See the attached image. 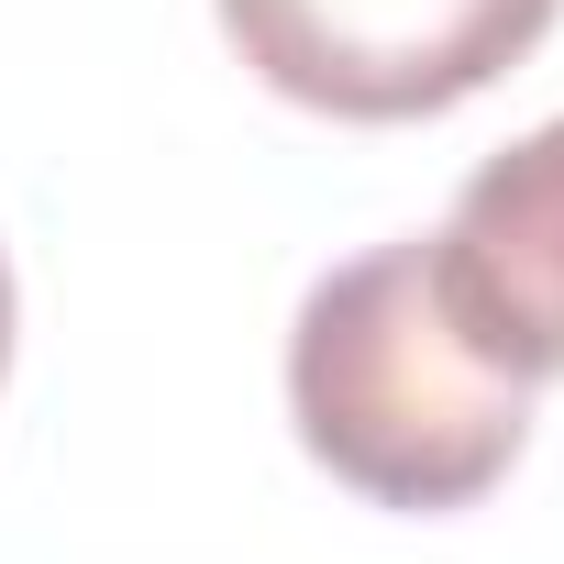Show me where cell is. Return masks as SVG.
Listing matches in <instances>:
<instances>
[{"label":"cell","instance_id":"obj_4","mask_svg":"<svg viewBox=\"0 0 564 564\" xmlns=\"http://www.w3.org/2000/svg\"><path fill=\"white\" fill-rule=\"evenodd\" d=\"M0 366H12V265H0Z\"/></svg>","mask_w":564,"mask_h":564},{"label":"cell","instance_id":"obj_2","mask_svg":"<svg viewBox=\"0 0 564 564\" xmlns=\"http://www.w3.org/2000/svg\"><path fill=\"white\" fill-rule=\"evenodd\" d=\"M564 0H221L232 56L333 122H432L509 78Z\"/></svg>","mask_w":564,"mask_h":564},{"label":"cell","instance_id":"obj_1","mask_svg":"<svg viewBox=\"0 0 564 564\" xmlns=\"http://www.w3.org/2000/svg\"><path fill=\"white\" fill-rule=\"evenodd\" d=\"M289 421L377 509H476L531 443V377L465 322L432 232H410L300 300Z\"/></svg>","mask_w":564,"mask_h":564},{"label":"cell","instance_id":"obj_3","mask_svg":"<svg viewBox=\"0 0 564 564\" xmlns=\"http://www.w3.org/2000/svg\"><path fill=\"white\" fill-rule=\"evenodd\" d=\"M432 254L454 276L465 322L520 377H564V122L498 144L465 177V199L432 232Z\"/></svg>","mask_w":564,"mask_h":564}]
</instances>
